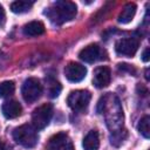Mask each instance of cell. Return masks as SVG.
<instances>
[{
    "instance_id": "17",
    "label": "cell",
    "mask_w": 150,
    "mask_h": 150,
    "mask_svg": "<svg viewBox=\"0 0 150 150\" xmlns=\"http://www.w3.org/2000/svg\"><path fill=\"white\" fill-rule=\"evenodd\" d=\"M149 123H150V117L148 116V115H145V116H143L141 120H139V122H138V131H139V134L143 136V137H145V138H149L150 137V128H149Z\"/></svg>"
},
{
    "instance_id": "12",
    "label": "cell",
    "mask_w": 150,
    "mask_h": 150,
    "mask_svg": "<svg viewBox=\"0 0 150 150\" xmlns=\"http://www.w3.org/2000/svg\"><path fill=\"white\" fill-rule=\"evenodd\" d=\"M22 32L26 36H38L45 33V25L41 21H30L23 26Z\"/></svg>"
},
{
    "instance_id": "21",
    "label": "cell",
    "mask_w": 150,
    "mask_h": 150,
    "mask_svg": "<svg viewBox=\"0 0 150 150\" xmlns=\"http://www.w3.org/2000/svg\"><path fill=\"white\" fill-rule=\"evenodd\" d=\"M0 150H6V146H5V144L2 142H0Z\"/></svg>"
},
{
    "instance_id": "10",
    "label": "cell",
    "mask_w": 150,
    "mask_h": 150,
    "mask_svg": "<svg viewBox=\"0 0 150 150\" xmlns=\"http://www.w3.org/2000/svg\"><path fill=\"white\" fill-rule=\"evenodd\" d=\"M79 57L87 63H93L101 59V48L96 43L88 45L79 53Z\"/></svg>"
},
{
    "instance_id": "2",
    "label": "cell",
    "mask_w": 150,
    "mask_h": 150,
    "mask_svg": "<svg viewBox=\"0 0 150 150\" xmlns=\"http://www.w3.org/2000/svg\"><path fill=\"white\" fill-rule=\"evenodd\" d=\"M14 141L23 148H34L38 144V130L32 124H22L13 130Z\"/></svg>"
},
{
    "instance_id": "9",
    "label": "cell",
    "mask_w": 150,
    "mask_h": 150,
    "mask_svg": "<svg viewBox=\"0 0 150 150\" xmlns=\"http://www.w3.org/2000/svg\"><path fill=\"white\" fill-rule=\"evenodd\" d=\"M111 80V71L108 67L102 66L97 67L94 71V77H93V83L96 88H104L110 83Z\"/></svg>"
},
{
    "instance_id": "18",
    "label": "cell",
    "mask_w": 150,
    "mask_h": 150,
    "mask_svg": "<svg viewBox=\"0 0 150 150\" xmlns=\"http://www.w3.org/2000/svg\"><path fill=\"white\" fill-rule=\"evenodd\" d=\"M61 84L56 81H50L49 82V88H48V95L49 97L54 98V97H57L60 91H61Z\"/></svg>"
},
{
    "instance_id": "16",
    "label": "cell",
    "mask_w": 150,
    "mask_h": 150,
    "mask_svg": "<svg viewBox=\"0 0 150 150\" xmlns=\"http://www.w3.org/2000/svg\"><path fill=\"white\" fill-rule=\"evenodd\" d=\"M15 90V84L13 81H4L0 83V97H9Z\"/></svg>"
},
{
    "instance_id": "20",
    "label": "cell",
    "mask_w": 150,
    "mask_h": 150,
    "mask_svg": "<svg viewBox=\"0 0 150 150\" xmlns=\"http://www.w3.org/2000/svg\"><path fill=\"white\" fill-rule=\"evenodd\" d=\"M149 56H150V55H149V48L146 47V48L143 50V53H142V60H143L144 62H148L149 59H150Z\"/></svg>"
},
{
    "instance_id": "5",
    "label": "cell",
    "mask_w": 150,
    "mask_h": 150,
    "mask_svg": "<svg viewBox=\"0 0 150 150\" xmlns=\"http://www.w3.org/2000/svg\"><path fill=\"white\" fill-rule=\"evenodd\" d=\"M91 98V94L88 90H83V89H79V90H74L68 95L67 98V103L68 105L75 110V111H82L84 110Z\"/></svg>"
},
{
    "instance_id": "15",
    "label": "cell",
    "mask_w": 150,
    "mask_h": 150,
    "mask_svg": "<svg viewBox=\"0 0 150 150\" xmlns=\"http://www.w3.org/2000/svg\"><path fill=\"white\" fill-rule=\"evenodd\" d=\"M33 4H34L33 1H14L11 4V11L13 13L21 14V13L29 11L32 8Z\"/></svg>"
},
{
    "instance_id": "8",
    "label": "cell",
    "mask_w": 150,
    "mask_h": 150,
    "mask_svg": "<svg viewBox=\"0 0 150 150\" xmlns=\"http://www.w3.org/2000/svg\"><path fill=\"white\" fill-rule=\"evenodd\" d=\"M87 68L77 62H69L64 67V75L70 82H80L86 77Z\"/></svg>"
},
{
    "instance_id": "4",
    "label": "cell",
    "mask_w": 150,
    "mask_h": 150,
    "mask_svg": "<svg viewBox=\"0 0 150 150\" xmlns=\"http://www.w3.org/2000/svg\"><path fill=\"white\" fill-rule=\"evenodd\" d=\"M21 94L23 100L28 103H33L39 100L42 94V86L40 81L35 77H28L27 80H25L21 88Z\"/></svg>"
},
{
    "instance_id": "14",
    "label": "cell",
    "mask_w": 150,
    "mask_h": 150,
    "mask_svg": "<svg viewBox=\"0 0 150 150\" xmlns=\"http://www.w3.org/2000/svg\"><path fill=\"white\" fill-rule=\"evenodd\" d=\"M136 9H137V7H136V5H135L134 2L127 4V5L123 7L122 12L120 13V15H118V18H117L118 22H120V23H129V22L134 19V16H135V14H136Z\"/></svg>"
},
{
    "instance_id": "11",
    "label": "cell",
    "mask_w": 150,
    "mask_h": 150,
    "mask_svg": "<svg viewBox=\"0 0 150 150\" xmlns=\"http://www.w3.org/2000/svg\"><path fill=\"white\" fill-rule=\"evenodd\" d=\"M1 110H2V114L6 118H15V117L21 115L22 107L18 101L11 100V101H7L2 104Z\"/></svg>"
},
{
    "instance_id": "19",
    "label": "cell",
    "mask_w": 150,
    "mask_h": 150,
    "mask_svg": "<svg viewBox=\"0 0 150 150\" xmlns=\"http://www.w3.org/2000/svg\"><path fill=\"white\" fill-rule=\"evenodd\" d=\"M5 18H6L5 9H4V7L0 5V27L4 25V22H5Z\"/></svg>"
},
{
    "instance_id": "3",
    "label": "cell",
    "mask_w": 150,
    "mask_h": 150,
    "mask_svg": "<svg viewBox=\"0 0 150 150\" xmlns=\"http://www.w3.org/2000/svg\"><path fill=\"white\" fill-rule=\"evenodd\" d=\"M53 116V105L50 103H43L42 105L38 107L32 114V125L36 130L45 129Z\"/></svg>"
},
{
    "instance_id": "13",
    "label": "cell",
    "mask_w": 150,
    "mask_h": 150,
    "mask_svg": "<svg viewBox=\"0 0 150 150\" xmlns=\"http://www.w3.org/2000/svg\"><path fill=\"white\" fill-rule=\"evenodd\" d=\"M82 145L84 150H97L100 146V137L96 130H90L83 138Z\"/></svg>"
},
{
    "instance_id": "7",
    "label": "cell",
    "mask_w": 150,
    "mask_h": 150,
    "mask_svg": "<svg viewBox=\"0 0 150 150\" xmlns=\"http://www.w3.org/2000/svg\"><path fill=\"white\" fill-rule=\"evenodd\" d=\"M47 150H74V146L66 132H59L49 139Z\"/></svg>"
},
{
    "instance_id": "1",
    "label": "cell",
    "mask_w": 150,
    "mask_h": 150,
    "mask_svg": "<svg viewBox=\"0 0 150 150\" xmlns=\"http://www.w3.org/2000/svg\"><path fill=\"white\" fill-rule=\"evenodd\" d=\"M77 7L71 1H55L52 4L45 14L54 25H62L75 18Z\"/></svg>"
},
{
    "instance_id": "6",
    "label": "cell",
    "mask_w": 150,
    "mask_h": 150,
    "mask_svg": "<svg viewBox=\"0 0 150 150\" xmlns=\"http://www.w3.org/2000/svg\"><path fill=\"white\" fill-rule=\"evenodd\" d=\"M139 46V41L136 38H124L120 39L115 43V50L117 54L131 57L136 54Z\"/></svg>"
}]
</instances>
